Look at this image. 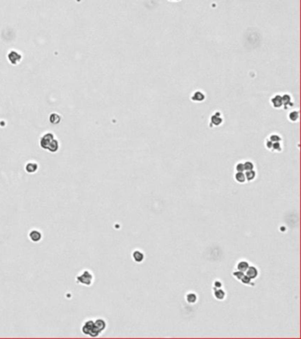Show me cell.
Listing matches in <instances>:
<instances>
[{
	"label": "cell",
	"mask_w": 301,
	"mask_h": 339,
	"mask_svg": "<svg viewBox=\"0 0 301 339\" xmlns=\"http://www.w3.org/2000/svg\"><path fill=\"white\" fill-rule=\"evenodd\" d=\"M40 145L42 149H47L51 152H57L58 150V141L54 139L53 134H46L41 139Z\"/></svg>",
	"instance_id": "obj_1"
},
{
	"label": "cell",
	"mask_w": 301,
	"mask_h": 339,
	"mask_svg": "<svg viewBox=\"0 0 301 339\" xmlns=\"http://www.w3.org/2000/svg\"><path fill=\"white\" fill-rule=\"evenodd\" d=\"M81 332L90 337H97L102 333L95 324L93 320H87L81 326Z\"/></svg>",
	"instance_id": "obj_2"
},
{
	"label": "cell",
	"mask_w": 301,
	"mask_h": 339,
	"mask_svg": "<svg viewBox=\"0 0 301 339\" xmlns=\"http://www.w3.org/2000/svg\"><path fill=\"white\" fill-rule=\"evenodd\" d=\"M75 281L79 285L90 286L94 282V275L88 270H83L77 274L75 277Z\"/></svg>",
	"instance_id": "obj_3"
},
{
	"label": "cell",
	"mask_w": 301,
	"mask_h": 339,
	"mask_svg": "<svg viewBox=\"0 0 301 339\" xmlns=\"http://www.w3.org/2000/svg\"><path fill=\"white\" fill-rule=\"evenodd\" d=\"M223 123V119L222 117L221 112L216 111L210 118V124L209 125L211 127L213 126H219Z\"/></svg>",
	"instance_id": "obj_4"
},
{
	"label": "cell",
	"mask_w": 301,
	"mask_h": 339,
	"mask_svg": "<svg viewBox=\"0 0 301 339\" xmlns=\"http://www.w3.org/2000/svg\"><path fill=\"white\" fill-rule=\"evenodd\" d=\"M28 238L29 239L34 242V243H37L40 242L42 239V233L39 231V230H36V229H33L28 232Z\"/></svg>",
	"instance_id": "obj_5"
},
{
	"label": "cell",
	"mask_w": 301,
	"mask_h": 339,
	"mask_svg": "<svg viewBox=\"0 0 301 339\" xmlns=\"http://www.w3.org/2000/svg\"><path fill=\"white\" fill-rule=\"evenodd\" d=\"M270 103L272 105V107L275 109H281L284 104H283V99H282V95H275L274 96L271 97L270 99Z\"/></svg>",
	"instance_id": "obj_6"
},
{
	"label": "cell",
	"mask_w": 301,
	"mask_h": 339,
	"mask_svg": "<svg viewBox=\"0 0 301 339\" xmlns=\"http://www.w3.org/2000/svg\"><path fill=\"white\" fill-rule=\"evenodd\" d=\"M205 99H206V95L200 90L194 91L191 95V100L193 102H195V103H201V102L205 101Z\"/></svg>",
	"instance_id": "obj_7"
},
{
	"label": "cell",
	"mask_w": 301,
	"mask_h": 339,
	"mask_svg": "<svg viewBox=\"0 0 301 339\" xmlns=\"http://www.w3.org/2000/svg\"><path fill=\"white\" fill-rule=\"evenodd\" d=\"M246 275L249 276L252 280H254L259 276V270L254 266H249L248 269L246 271Z\"/></svg>",
	"instance_id": "obj_8"
},
{
	"label": "cell",
	"mask_w": 301,
	"mask_h": 339,
	"mask_svg": "<svg viewBox=\"0 0 301 339\" xmlns=\"http://www.w3.org/2000/svg\"><path fill=\"white\" fill-rule=\"evenodd\" d=\"M132 260L135 262L141 263V262H142L144 260L145 255L141 251H140V250H134L132 252Z\"/></svg>",
	"instance_id": "obj_9"
},
{
	"label": "cell",
	"mask_w": 301,
	"mask_h": 339,
	"mask_svg": "<svg viewBox=\"0 0 301 339\" xmlns=\"http://www.w3.org/2000/svg\"><path fill=\"white\" fill-rule=\"evenodd\" d=\"M213 295H214L216 299L222 301L226 297V292L223 291L222 288H219V289L213 288Z\"/></svg>",
	"instance_id": "obj_10"
},
{
	"label": "cell",
	"mask_w": 301,
	"mask_h": 339,
	"mask_svg": "<svg viewBox=\"0 0 301 339\" xmlns=\"http://www.w3.org/2000/svg\"><path fill=\"white\" fill-rule=\"evenodd\" d=\"M25 170L27 173H30V174L35 173L38 170V164L36 162H28L25 166Z\"/></svg>",
	"instance_id": "obj_11"
},
{
	"label": "cell",
	"mask_w": 301,
	"mask_h": 339,
	"mask_svg": "<svg viewBox=\"0 0 301 339\" xmlns=\"http://www.w3.org/2000/svg\"><path fill=\"white\" fill-rule=\"evenodd\" d=\"M282 99H283V104L285 106V109L292 107L293 103H292V98H291L290 95L284 94V95H282Z\"/></svg>",
	"instance_id": "obj_12"
},
{
	"label": "cell",
	"mask_w": 301,
	"mask_h": 339,
	"mask_svg": "<svg viewBox=\"0 0 301 339\" xmlns=\"http://www.w3.org/2000/svg\"><path fill=\"white\" fill-rule=\"evenodd\" d=\"M94 322H95V326L97 327V328H98V329H99V330H100L101 332L104 331L105 329H106L107 323H106L105 320L102 319V318H98V319L95 320Z\"/></svg>",
	"instance_id": "obj_13"
},
{
	"label": "cell",
	"mask_w": 301,
	"mask_h": 339,
	"mask_svg": "<svg viewBox=\"0 0 301 339\" xmlns=\"http://www.w3.org/2000/svg\"><path fill=\"white\" fill-rule=\"evenodd\" d=\"M249 266H250V264H249V262L247 260H240L237 264V270L245 273V272L247 271V270L248 269Z\"/></svg>",
	"instance_id": "obj_14"
},
{
	"label": "cell",
	"mask_w": 301,
	"mask_h": 339,
	"mask_svg": "<svg viewBox=\"0 0 301 339\" xmlns=\"http://www.w3.org/2000/svg\"><path fill=\"white\" fill-rule=\"evenodd\" d=\"M185 300L187 303L189 304H195L198 300V297H197V294L194 293V292H189L185 295Z\"/></svg>",
	"instance_id": "obj_15"
},
{
	"label": "cell",
	"mask_w": 301,
	"mask_h": 339,
	"mask_svg": "<svg viewBox=\"0 0 301 339\" xmlns=\"http://www.w3.org/2000/svg\"><path fill=\"white\" fill-rule=\"evenodd\" d=\"M288 119L290 122H297L299 119V110H292L288 114Z\"/></svg>",
	"instance_id": "obj_16"
},
{
	"label": "cell",
	"mask_w": 301,
	"mask_h": 339,
	"mask_svg": "<svg viewBox=\"0 0 301 339\" xmlns=\"http://www.w3.org/2000/svg\"><path fill=\"white\" fill-rule=\"evenodd\" d=\"M245 176H246V179H247V182H252L256 178V171L254 170L247 171L246 173H245Z\"/></svg>",
	"instance_id": "obj_17"
},
{
	"label": "cell",
	"mask_w": 301,
	"mask_h": 339,
	"mask_svg": "<svg viewBox=\"0 0 301 339\" xmlns=\"http://www.w3.org/2000/svg\"><path fill=\"white\" fill-rule=\"evenodd\" d=\"M234 178L237 183H240V184H244V183L247 182L246 176H245L244 172H236L235 175H234Z\"/></svg>",
	"instance_id": "obj_18"
},
{
	"label": "cell",
	"mask_w": 301,
	"mask_h": 339,
	"mask_svg": "<svg viewBox=\"0 0 301 339\" xmlns=\"http://www.w3.org/2000/svg\"><path fill=\"white\" fill-rule=\"evenodd\" d=\"M243 285H249V286H254V284H253V280L249 277V276H247V275H244L243 276H242V278L239 280Z\"/></svg>",
	"instance_id": "obj_19"
},
{
	"label": "cell",
	"mask_w": 301,
	"mask_h": 339,
	"mask_svg": "<svg viewBox=\"0 0 301 339\" xmlns=\"http://www.w3.org/2000/svg\"><path fill=\"white\" fill-rule=\"evenodd\" d=\"M268 140H269L273 143L274 142H280V141H282V137L277 134H272L268 138Z\"/></svg>",
	"instance_id": "obj_20"
},
{
	"label": "cell",
	"mask_w": 301,
	"mask_h": 339,
	"mask_svg": "<svg viewBox=\"0 0 301 339\" xmlns=\"http://www.w3.org/2000/svg\"><path fill=\"white\" fill-rule=\"evenodd\" d=\"M271 150L274 151V152H281L283 150V146L281 144V141L280 142H274L273 145H272Z\"/></svg>",
	"instance_id": "obj_21"
},
{
	"label": "cell",
	"mask_w": 301,
	"mask_h": 339,
	"mask_svg": "<svg viewBox=\"0 0 301 339\" xmlns=\"http://www.w3.org/2000/svg\"><path fill=\"white\" fill-rule=\"evenodd\" d=\"M244 163V169H245V171H251V170H254V163H253L252 161H246Z\"/></svg>",
	"instance_id": "obj_22"
},
{
	"label": "cell",
	"mask_w": 301,
	"mask_h": 339,
	"mask_svg": "<svg viewBox=\"0 0 301 339\" xmlns=\"http://www.w3.org/2000/svg\"><path fill=\"white\" fill-rule=\"evenodd\" d=\"M245 275V273L242 271H239V270H235V271L232 272V276H233V277L234 278H236L237 280H240L241 278H242V276Z\"/></svg>",
	"instance_id": "obj_23"
},
{
	"label": "cell",
	"mask_w": 301,
	"mask_h": 339,
	"mask_svg": "<svg viewBox=\"0 0 301 339\" xmlns=\"http://www.w3.org/2000/svg\"><path fill=\"white\" fill-rule=\"evenodd\" d=\"M235 171L236 172H244L245 171V169H244V163L242 162H239L235 165Z\"/></svg>",
	"instance_id": "obj_24"
},
{
	"label": "cell",
	"mask_w": 301,
	"mask_h": 339,
	"mask_svg": "<svg viewBox=\"0 0 301 339\" xmlns=\"http://www.w3.org/2000/svg\"><path fill=\"white\" fill-rule=\"evenodd\" d=\"M223 287V283L219 280H216L214 282V286L213 288H216V289H219V288H222Z\"/></svg>",
	"instance_id": "obj_25"
}]
</instances>
